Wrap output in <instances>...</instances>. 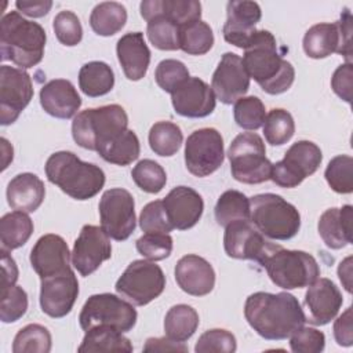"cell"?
I'll list each match as a JSON object with an SVG mask.
<instances>
[{
  "label": "cell",
  "instance_id": "obj_10",
  "mask_svg": "<svg viewBox=\"0 0 353 353\" xmlns=\"http://www.w3.org/2000/svg\"><path fill=\"white\" fill-rule=\"evenodd\" d=\"M116 292L135 306L159 298L165 288V276L153 261H132L116 281Z\"/></svg>",
  "mask_w": 353,
  "mask_h": 353
},
{
  "label": "cell",
  "instance_id": "obj_54",
  "mask_svg": "<svg viewBox=\"0 0 353 353\" xmlns=\"http://www.w3.org/2000/svg\"><path fill=\"white\" fill-rule=\"evenodd\" d=\"M336 25L341 36L338 54L343 55L346 62L352 63V14L349 10L343 11L339 21H336Z\"/></svg>",
  "mask_w": 353,
  "mask_h": 353
},
{
  "label": "cell",
  "instance_id": "obj_5",
  "mask_svg": "<svg viewBox=\"0 0 353 353\" xmlns=\"http://www.w3.org/2000/svg\"><path fill=\"white\" fill-rule=\"evenodd\" d=\"M128 127V116L120 105H105L77 113L72 121L74 142L88 150L98 152Z\"/></svg>",
  "mask_w": 353,
  "mask_h": 353
},
{
  "label": "cell",
  "instance_id": "obj_34",
  "mask_svg": "<svg viewBox=\"0 0 353 353\" xmlns=\"http://www.w3.org/2000/svg\"><path fill=\"white\" fill-rule=\"evenodd\" d=\"M127 22V10L121 3L103 1L97 4L90 15V26L99 36H113Z\"/></svg>",
  "mask_w": 353,
  "mask_h": 353
},
{
  "label": "cell",
  "instance_id": "obj_6",
  "mask_svg": "<svg viewBox=\"0 0 353 353\" xmlns=\"http://www.w3.org/2000/svg\"><path fill=\"white\" fill-rule=\"evenodd\" d=\"M280 288L294 290L309 287L320 276V268L314 256L299 250H285L273 244L258 262Z\"/></svg>",
  "mask_w": 353,
  "mask_h": 353
},
{
  "label": "cell",
  "instance_id": "obj_17",
  "mask_svg": "<svg viewBox=\"0 0 353 353\" xmlns=\"http://www.w3.org/2000/svg\"><path fill=\"white\" fill-rule=\"evenodd\" d=\"M40 307L52 319L65 317L70 313L77 295L79 281L70 269L66 273L40 280Z\"/></svg>",
  "mask_w": 353,
  "mask_h": 353
},
{
  "label": "cell",
  "instance_id": "obj_38",
  "mask_svg": "<svg viewBox=\"0 0 353 353\" xmlns=\"http://www.w3.org/2000/svg\"><path fill=\"white\" fill-rule=\"evenodd\" d=\"M149 146L150 149L163 157L174 156L183 141L181 128L171 121H157L150 127L149 131Z\"/></svg>",
  "mask_w": 353,
  "mask_h": 353
},
{
  "label": "cell",
  "instance_id": "obj_2",
  "mask_svg": "<svg viewBox=\"0 0 353 353\" xmlns=\"http://www.w3.org/2000/svg\"><path fill=\"white\" fill-rule=\"evenodd\" d=\"M241 59L250 79L270 95L285 92L294 83L295 69L279 54L277 41L269 30L252 33Z\"/></svg>",
  "mask_w": 353,
  "mask_h": 353
},
{
  "label": "cell",
  "instance_id": "obj_50",
  "mask_svg": "<svg viewBox=\"0 0 353 353\" xmlns=\"http://www.w3.org/2000/svg\"><path fill=\"white\" fill-rule=\"evenodd\" d=\"M52 29L57 39L63 46L73 47L81 41L83 28H81L80 19L72 11H68V10L59 11L52 21Z\"/></svg>",
  "mask_w": 353,
  "mask_h": 353
},
{
  "label": "cell",
  "instance_id": "obj_12",
  "mask_svg": "<svg viewBox=\"0 0 353 353\" xmlns=\"http://www.w3.org/2000/svg\"><path fill=\"white\" fill-rule=\"evenodd\" d=\"M99 218L103 232L116 241L127 240L135 230V203L123 188L108 189L99 200Z\"/></svg>",
  "mask_w": 353,
  "mask_h": 353
},
{
  "label": "cell",
  "instance_id": "obj_32",
  "mask_svg": "<svg viewBox=\"0 0 353 353\" xmlns=\"http://www.w3.org/2000/svg\"><path fill=\"white\" fill-rule=\"evenodd\" d=\"M113 85L114 73L108 63L102 61H91L80 68L79 87L87 97H102L110 92Z\"/></svg>",
  "mask_w": 353,
  "mask_h": 353
},
{
  "label": "cell",
  "instance_id": "obj_18",
  "mask_svg": "<svg viewBox=\"0 0 353 353\" xmlns=\"http://www.w3.org/2000/svg\"><path fill=\"white\" fill-rule=\"evenodd\" d=\"M270 245L272 243L265 239L251 221H234L225 226L223 247L230 258L259 262Z\"/></svg>",
  "mask_w": 353,
  "mask_h": 353
},
{
  "label": "cell",
  "instance_id": "obj_49",
  "mask_svg": "<svg viewBox=\"0 0 353 353\" xmlns=\"http://www.w3.org/2000/svg\"><path fill=\"white\" fill-rule=\"evenodd\" d=\"M236 349L237 343L234 335L222 328L205 331L200 335L194 346L197 353H233Z\"/></svg>",
  "mask_w": 353,
  "mask_h": 353
},
{
  "label": "cell",
  "instance_id": "obj_22",
  "mask_svg": "<svg viewBox=\"0 0 353 353\" xmlns=\"http://www.w3.org/2000/svg\"><path fill=\"white\" fill-rule=\"evenodd\" d=\"M226 22L222 33L223 39L241 50H245L252 33L256 30L255 25L261 21L262 11L258 3L248 0H233L226 7Z\"/></svg>",
  "mask_w": 353,
  "mask_h": 353
},
{
  "label": "cell",
  "instance_id": "obj_46",
  "mask_svg": "<svg viewBox=\"0 0 353 353\" xmlns=\"http://www.w3.org/2000/svg\"><path fill=\"white\" fill-rule=\"evenodd\" d=\"M28 310V294L26 291L17 285L1 287V305H0V319L3 323L18 321Z\"/></svg>",
  "mask_w": 353,
  "mask_h": 353
},
{
  "label": "cell",
  "instance_id": "obj_43",
  "mask_svg": "<svg viewBox=\"0 0 353 353\" xmlns=\"http://www.w3.org/2000/svg\"><path fill=\"white\" fill-rule=\"evenodd\" d=\"M325 181L330 188L341 194L353 192V159L347 154H339L330 160L325 172Z\"/></svg>",
  "mask_w": 353,
  "mask_h": 353
},
{
  "label": "cell",
  "instance_id": "obj_26",
  "mask_svg": "<svg viewBox=\"0 0 353 353\" xmlns=\"http://www.w3.org/2000/svg\"><path fill=\"white\" fill-rule=\"evenodd\" d=\"M117 59L128 80L138 81L145 77L150 63V50L141 32L121 36L116 44Z\"/></svg>",
  "mask_w": 353,
  "mask_h": 353
},
{
  "label": "cell",
  "instance_id": "obj_13",
  "mask_svg": "<svg viewBox=\"0 0 353 353\" xmlns=\"http://www.w3.org/2000/svg\"><path fill=\"white\" fill-rule=\"evenodd\" d=\"M223 138L215 128L193 131L185 143V164L190 174L203 178L215 172L223 163Z\"/></svg>",
  "mask_w": 353,
  "mask_h": 353
},
{
  "label": "cell",
  "instance_id": "obj_21",
  "mask_svg": "<svg viewBox=\"0 0 353 353\" xmlns=\"http://www.w3.org/2000/svg\"><path fill=\"white\" fill-rule=\"evenodd\" d=\"M342 294L334 281L321 277L313 281L305 294V319L313 325H325L339 313Z\"/></svg>",
  "mask_w": 353,
  "mask_h": 353
},
{
  "label": "cell",
  "instance_id": "obj_29",
  "mask_svg": "<svg viewBox=\"0 0 353 353\" xmlns=\"http://www.w3.org/2000/svg\"><path fill=\"white\" fill-rule=\"evenodd\" d=\"M44 196L43 181L32 172L15 175L7 186V201L15 211L34 212L41 205Z\"/></svg>",
  "mask_w": 353,
  "mask_h": 353
},
{
  "label": "cell",
  "instance_id": "obj_15",
  "mask_svg": "<svg viewBox=\"0 0 353 353\" xmlns=\"http://www.w3.org/2000/svg\"><path fill=\"white\" fill-rule=\"evenodd\" d=\"M112 256L110 237L102 228L84 225L74 240L72 265L84 277L92 274L105 261Z\"/></svg>",
  "mask_w": 353,
  "mask_h": 353
},
{
  "label": "cell",
  "instance_id": "obj_57",
  "mask_svg": "<svg viewBox=\"0 0 353 353\" xmlns=\"http://www.w3.org/2000/svg\"><path fill=\"white\" fill-rule=\"evenodd\" d=\"M143 352H188V346L183 342H176L164 338H149L143 345Z\"/></svg>",
  "mask_w": 353,
  "mask_h": 353
},
{
  "label": "cell",
  "instance_id": "obj_56",
  "mask_svg": "<svg viewBox=\"0 0 353 353\" xmlns=\"http://www.w3.org/2000/svg\"><path fill=\"white\" fill-rule=\"evenodd\" d=\"M15 7L23 15L32 18H40L48 14L52 7L51 0H17Z\"/></svg>",
  "mask_w": 353,
  "mask_h": 353
},
{
  "label": "cell",
  "instance_id": "obj_45",
  "mask_svg": "<svg viewBox=\"0 0 353 353\" xmlns=\"http://www.w3.org/2000/svg\"><path fill=\"white\" fill-rule=\"evenodd\" d=\"M234 121L244 130H258L263 125L266 109L258 97H241L233 106Z\"/></svg>",
  "mask_w": 353,
  "mask_h": 353
},
{
  "label": "cell",
  "instance_id": "obj_52",
  "mask_svg": "<svg viewBox=\"0 0 353 353\" xmlns=\"http://www.w3.org/2000/svg\"><path fill=\"white\" fill-rule=\"evenodd\" d=\"M325 346V335L312 327H299L290 335V347L295 353H320Z\"/></svg>",
  "mask_w": 353,
  "mask_h": 353
},
{
  "label": "cell",
  "instance_id": "obj_27",
  "mask_svg": "<svg viewBox=\"0 0 353 353\" xmlns=\"http://www.w3.org/2000/svg\"><path fill=\"white\" fill-rule=\"evenodd\" d=\"M139 10L146 22L163 15L179 28L201 18V3L197 0H143L139 4Z\"/></svg>",
  "mask_w": 353,
  "mask_h": 353
},
{
  "label": "cell",
  "instance_id": "obj_36",
  "mask_svg": "<svg viewBox=\"0 0 353 353\" xmlns=\"http://www.w3.org/2000/svg\"><path fill=\"white\" fill-rule=\"evenodd\" d=\"M141 145L132 130H125L113 141L98 150V154L108 163L116 165H128L139 157Z\"/></svg>",
  "mask_w": 353,
  "mask_h": 353
},
{
  "label": "cell",
  "instance_id": "obj_31",
  "mask_svg": "<svg viewBox=\"0 0 353 353\" xmlns=\"http://www.w3.org/2000/svg\"><path fill=\"white\" fill-rule=\"evenodd\" d=\"M131 341L116 328L99 325L85 331L81 345L77 347L80 353L94 352H132Z\"/></svg>",
  "mask_w": 353,
  "mask_h": 353
},
{
  "label": "cell",
  "instance_id": "obj_40",
  "mask_svg": "<svg viewBox=\"0 0 353 353\" xmlns=\"http://www.w3.org/2000/svg\"><path fill=\"white\" fill-rule=\"evenodd\" d=\"M51 334L41 324H28L21 328L12 342L14 353H48L51 350Z\"/></svg>",
  "mask_w": 353,
  "mask_h": 353
},
{
  "label": "cell",
  "instance_id": "obj_39",
  "mask_svg": "<svg viewBox=\"0 0 353 353\" xmlns=\"http://www.w3.org/2000/svg\"><path fill=\"white\" fill-rule=\"evenodd\" d=\"M214 44L211 26L204 21H196L181 28L179 50L189 55L207 54Z\"/></svg>",
  "mask_w": 353,
  "mask_h": 353
},
{
  "label": "cell",
  "instance_id": "obj_44",
  "mask_svg": "<svg viewBox=\"0 0 353 353\" xmlns=\"http://www.w3.org/2000/svg\"><path fill=\"white\" fill-rule=\"evenodd\" d=\"M135 185L146 193H159L167 183L164 168L154 160L143 159L131 171Z\"/></svg>",
  "mask_w": 353,
  "mask_h": 353
},
{
  "label": "cell",
  "instance_id": "obj_25",
  "mask_svg": "<svg viewBox=\"0 0 353 353\" xmlns=\"http://www.w3.org/2000/svg\"><path fill=\"white\" fill-rule=\"evenodd\" d=\"M40 105L50 116L68 120L76 116L81 98L69 80L54 79L41 87Z\"/></svg>",
  "mask_w": 353,
  "mask_h": 353
},
{
  "label": "cell",
  "instance_id": "obj_20",
  "mask_svg": "<svg viewBox=\"0 0 353 353\" xmlns=\"http://www.w3.org/2000/svg\"><path fill=\"white\" fill-rule=\"evenodd\" d=\"M212 88L199 77H189L174 92H171V102L174 110L190 119H201L210 116L216 105Z\"/></svg>",
  "mask_w": 353,
  "mask_h": 353
},
{
  "label": "cell",
  "instance_id": "obj_58",
  "mask_svg": "<svg viewBox=\"0 0 353 353\" xmlns=\"http://www.w3.org/2000/svg\"><path fill=\"white\" fill-rule=\"evenodd\" d=\"M1 265H3V277H1V287L15 284L18 280V268L15 261L8 251L1 250Z\"/></svg>",
  "mask_w": 353,
  "mask_h": 353
},
{
  "label": "cell",
  "instance_id": "obj_55",
  "mask_svg": "<svg viewBox=\"0 0 353 353\" xmlns=\"http://www.w3.org/2000/svg\"><path fill=\"white\" fill-rule=\"evenodd\" d=\"M334 338L339 346H352V307L349 306L334 323Z\"/></svg>",
  "mask_w": 353,
  "mask_h": 353
},
{
  "label": "cell",
  "instance_id": "obj_30",
  "mask_svg": "<svg viewBox=\"0 0 353 353\" xmlns=\"http://www.w3.org/2000/svg\"><path fill=\"white\" fill-rule=\"evenodd\" d=\"M341 36L336 22L317 23L309 28L303 36V51L309 58L321 59L339 50Z\"/></svg>",
  "mask_w": 353,
  "mask_h": 353
},
{
  "label": "cell",
  "instance_id": "obj_47",
  "mask_svg": "<svg viewBox=\"0 0 353 353\" xmlns=\"http://www.w3.org/2000/svg\"><path fill=\"white\" fill-rule=\"evenodd\" d=\"M189 70L183 62L178 59H163L159 62L154 70V79L157 85L165 92H174L186 79H189Z\"/></svg>",
  "mask_w": 353,
  "mask_h": 353
},
{
  "label": "cell",
  "instance_id": "obj_16",
  "mask_svg": "<svg viewBox=\"0 0 353 353\" xmlns=\"http://www.w3.org/2000/svg\"><path fill=\"white\" fill-rule=\"evenodd\" d=\"M211 88L225 105H232L250 88V76L243 59L234 52H225L212 74Z\"/></svg>",
  "mask_w": 353,
  "mask_h": 353
},
{
  "label": "cell",
  "instance_id": "obj_41",
  "mask_svg": "<svg viewBox=\"0 0 353 353\" xmlns=\"http://www.w3.org/2000/svg\"><path fill=\"white\" fill-rule=\"evenodd\" d=\"M262 127L265 139L272 146H281L287 143L295 132L294 119L285 109H272L266 114Z\"/></svg>",
  "mask_w": 353,
  "mask_h": 353
},
{
  "label": "cell",
  "instance_id": "obj_1",
  "mask_svg": "<svg viewBox=\"0 0 353 353\" xmlns=\"http://www.w3.org/2000/svg\"><path fill=\"white\" fill-rule=\"evenodd\" d=\"M250 327L268 341H281L306 323L299 301L288 292H254L244 305Z\"/></svg>",
  "mask_w": 353,
  "mask_h": 353
},
{
  "label": "cell",
  "instance_id": "obj_53",
  "mask_svg": "<svg viewBox=\"0 0 353 353\" xmlns=\"http://www.w3.org/2000/svg\"><path fill=\"white\" fill-rule=\"evenodd\" d=\"M352 85H353V66L350 62L339 65L332 77H331V87L334 92L343 99L345 102H352Z\"/></svg>",
  "mask_w": 353,
  "mask_h": 353
},
{
  "label": "cell",
  "instance_id": "obj_33",
  "mask_svg": "<svg viewBox=\"0 0 353 353\" xmlns=\"http://www.w3.org/2000/svg\"><path fill=\"white\" fill-rule=\"evenodd\" d=\"M33 233V221L28 212L12 211L0 219V241L1 250L12 251L30 239Z\"/></svg>",
  "mask_w": 353,
  "mask_h": 353
},
{
  "label": "cell",
  "instance_id": "obj_59",
  "mask_svg": "<svg viewBox=\"0 0 353 353\" xmlns=\"http://www.w3.org/2000/svg\"><path fill=\"white\" fill-rule=\"evenodd\" d=\"M338 276L347 292H352V256L345 258L338 266Z\"/></svg>",
  "mask_w": 353,
  "mask_h": 353
},
{
  "label": "cell",
  "instance_id": "obj_23",
  "mask_svg": "<svg viewBox=\"0 0 353 353\" xmlns=\"http://www.w3.org/2000/svg\"><path fill=\"white\" fill-rule=\"evenodd\" d=\"M163 205L174 229L188 230L201 218L204 210L203 197L189 186H176L164 197Z\"/></svg>",
  "mask_w": 353,
  "mask_h": 353
},
{
  "label": "cell",
  "instance_id": "obj_11",
  "mask_svg": "<svg viewBox=\"0 0 353 353\" xmlns=\"http://www.w3.org/2000/svg\"><path fill=\"white\" fill-rule=\"evenodd\" d=\"M321 160L323 153L316 143L298 141L288 148L283 160L272 165L270 179L280 188H296L317 171Z\"/></svg>",
  "mask_w": 353,
  "mask_h": 353
},
{
  "label": "cell",
  "instance_id": "obj_9",
  "mask_svg": "<svg viewBox=\"0 0 353 353\" xmlns=\"http://www.w3.org/2000/svg\"><path fill=\"white\" fill-rule=\"evenodd\" d=\"M137 310L132 303L114 294L103 292L91 295L81 307L79 323L83 331L106 325L120 332H128L137 323Z\"/></svg>",
  "mask_w": 353,
  "mask_h": 353
},
{
  "label": "cell",
  "instance_id": "obj_35",
  "mask_svg": "<svg viewBox=\"0 0 353 353\" xmlns=\"http://www.w3.org/2000/svg\"><path fill=\"white\" fill-rule=\"evenodd\" d=\"M199 314L189 305L179 303L168 309L164 317V332L172 341H188L199 327Z\"/></svg>",
  "mask_w": 353,
  "mask_h": 353
},
{
  "label": "cell",
  "instance_id": "obj_42",
  "mask_svg": "<svg viewBox=\"0 0 353 353\" xmlns=\"http://www.w3.org/2000/svg\"><path fill=\"white\" fill-rule=\"evenodd\" d=\"M181 28L163 15H157L148 21L146 34L149 41L159 50L175 51L179 50Z\"/></svg>",
  "mask_w": 353,
  "mask_h": 353
},
{
  "label": "cell",
  "instance_id": "obj_7",
  "mask_svg": "<svg viewBox=\"0 0 353 353\" xmlns=\"http://www.w3.org/2000/svg\"><path fill=\"white\" fill-rule=\"evenodd\" d=\"M250 221L268 239L290 240L301 229L295 205L276 193H261L250 199Z\"/></svg>",
  "mask_w": 353,
  "mask_h": 353
},
{
  "label": "cell",
  "instance_id": "obj_19",
  "mask_svg": "<svg viewBox=\"0 0 353 353\" xmlns=\"http://www.w3.org/2000/svg\"><path fill=\"white\" fill-rule=\"evenodd\" d=\"M30 265L40 280L70 270V252L66 241L54 233L41 236L30 251Z\"/></svg>",
  "mask_w": 353,
  "mask_h": 353
},
{
  "label": "cell",
  "instance_id": "obj_4",
  "mask_svg": "<svg viewBox=\"0 0 353 353\" xmlns=\"http://www.w3.org/2000/svg\"><path fill=\"white\" fill-rule=\"evenodd\" d=\"M47 179L74 200H88L102 190L105 172L92 163L80 160L73 152L52 153L44 167Z\"/></svg>",
  "mask_w": 353,
  "mask_h": 353
},
{
  "label": "cell",
  "instance_id": "obj_37",
  "mask_svg": "<svg viewBox=\"0 0 353 353\" xmlns=\"http://www.w3.org/2000/svg\"><path fill=\"white\" fill-rule=\"evenodd\" d=\"M250 199L239 190L223 192L215 205V219L223 228L234 221H250Z\"/></svg>",
  "mask_w": 353,
  "mask_h": 353
},
{
  "label": "cell",
  "instance_id": "obj_28",
  "mask_svg": "<svg viewBox=\"0 0 353 353\" xmlns=\"http://www.w3.org/2000/svg\"><path fill=\"white\" fill-rule=\"evenodd\" d=\"M353 207L346 204L342 208L325 210L317 223V230L328 248L341 250L352 243Z\"/></svg>",
  "mask_w": 353,
  "mask_h": 353
},
{
  "label": "cell",
  "instance_id": "obj_51",
  "mask_svg": "<svg viewBox=\"0 0 353 353\" xmlns=\"http://www.w3.org/2000/svg\"><path fill=\"white\" fill-rule=\"evenodd\" d=\"M139 226L145 233H170L174 229L167 218L163 200L150 201L142 208Z\"/></svg>",
  "mask_w": 353,
  "mask_h": 353
},
{
  "label": "cell",
  "instance_id": "obj_3",
  "mask_svg": "<svg viewBox=\"0 0 353 353\" xmlns=\"http://www.w3.org/2000/svg\"><path fill=\"white\" fill-rule=\"evenodd\" d=\"M46 30L37 22L25 19L18 11L3 15L0 22L1 61H11L19 69L41 62L46 47Z\"/></svg>",
  "mask_w": 353,
  "mask_h": 353
},
{
  "label": "cell",
  "instance_id": "obj_8",
  "mask_svg": "<svg viewBox=\"0 0 353 353\" xmlns=\"http://www.w3.org/2000/svg\"><path fill=\"white\" fill-rule=\"evenodd\" d=\"M228 157L232 175L236 181L256 185L270 179L273 164L268 160L265 143L258 134H239L229 146Z\"/></svg>",
  "mask_w": 353,
  "mask_h": 353
},
{
  "label": "cell",
  "instance_id": "obj_24",
  "mask_svg": "<svg viewBox=\"0 0 353 353\" xmlns=\"http://www.w3.org/2000/svg\"><path fill=\"white\" fill-rule=\"evenodd\" d=\"M174 273L179 288L193 296H204L215 285L214 268L207 259L196 254L182 256L176 262Z\"/></svg>",
  "mask_w": 353,
  "mask_h": 353
},
{
  "label": "cell",
  "instance_id": "obj_14",
  "mask_svg": "<svg viewBox=\"0 0 353 353\" xmlns=\"http://www.w3.org/2000/svg\"><path fill=\"white\" fill-rule=\"evenodd\" d=\"M33 98L30 76L19 68L1 65L0 68V123L12 124Z\"/></svg>",
  "mask_w": 353,
  "mask_h": 353
},
{
  "label": "cell",
  "instance_id": "obj_48",
  "mask_svg": "<svg viewBox=\"0 0 353 353\" xmlns=\"http://www.w3.org/2000/svg\"><path fill=\"white\" fill-rule=\"evenodd\" d=\"M137 251L149 261H161L172 252V237L168 233H145L137 243Z\"/></svg>",
  "mask_w": 353,
  "mask_h": 353
}]
</instances>
